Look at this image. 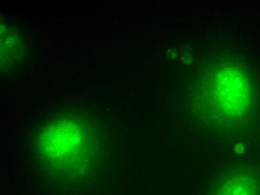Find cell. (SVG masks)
<instances>
[{
    "instance_id": "cell-1",
    "label": "cell",
    "mask_w": 260,
    "mask_h": 195,
    "mask_svg": "<svg viewBox=\"0 0 260 195\" xmlns=\"http://www.w3.org/2000/svg\"><path fill=\"white\" fill-rule=\"evenodd\" d=\"M256 185L248 177H236L225 184L217 195H256Z\"/></svg>"
}]
</instances>
